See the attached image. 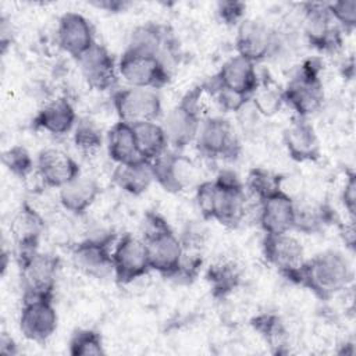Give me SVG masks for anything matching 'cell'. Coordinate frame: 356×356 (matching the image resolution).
<instances>
[{
	"mask_svg": "<svg viewBox=\"0 0 356 356\" xmlns=\"http://www.w3.org/2000/svg\"><path fill=\"white\" fill-rule=\"evenodd\" d=\"M263 254L277 271L286 280L295 282L306 261L302 242L291 232L264 235Z\"/></svg>",
	"mask_w": 356,
	"mask_h": 356,
	"instance_id": "15",
	"label": "cell"
},
{
	"mask_svg": "<svg viewBox=\"0 0 356 356\" xmlns=\"http://www.w3.org/2000/svg\"><path fill=\"white\" fill-rule=\"evenodd\" d=\"M3 164L14 175L25 178L32 171H35L36 160L31 156L26 147L21 145H14L3 152Z\"/></svg>",
	"mask_w": 356,
	"mask_h": 356,
	"instance_id": "37",
	"label": "cell"
},
{
	"mask_svg": "<svg viewBox=\"0 0 356 356\" xmlns=\"http://www.w3.org/2000/svg\"><path fill=\"white\" fill-rule=\"evenodd\" d=\"M0 352L3 355H15V353H18V349H17V345H15L14 339L11 337H8L6 332H3L1 338H0Z\"/></svg>",
	"mask_w": 356,
	"mask_h": 356,
	"instance_id": "42",
	"label": "cell"
},
{
	"mask_svg": "<svg viewBox=\"0 0 356 356\" xmlns=\"http://www.w3.org/2000/svg\"><path fill=\"white\" fill-rule=\"evenodd\" d=\"M236 54L257 64L278 51V32L259 18H245L236 28Z\"/></svg>",
	"mask_w": 356,
	"mask_h": 356,
	"instance_id": "10",
	"label": "cell"
},
{
	"mask_svg": "<svg viewBox=\"0 0 356 356\" xmlns=\"http://www.w3.org/2000/svg\"><path fill=\"white\" fill-rule=\"evenodd\" d=\"M19 278L24 289L22 298H50L57 282L58 259L39 249L17 256Z\"/></svg>",
	"mask_w": 356,
	"mask_h": 356,
	"instance_id": "5",
	"label": "cell"
},
{
	"mask_svg": "<svg viewBox=\"0 0 356 356\" xmlns=\"http://www.w3.org/2000/svg\"><path fill=\"white\" fill-rule=\"evenodd\" d=\"M241 274L232 261H218L210 266L207 271V281L216 296H225L231 293L239 284Z\"/></svg>",
	"mask_w": 356,
	"mask_h": 356,
	"instance_id": "32",
	"label": "cell"
},
{
	"mask_svg": "<svg viewBox=\"0 0 356 356\" xmlns=\"http://www.w3.org/2000/svg\"><path fill=\"white\" fill-rule=\"evenodd\" d=\"M250 102L253 104V108L259 114L264 117H271L277 114L284 106L282 89L271 81H260L250 97Z\"/></svg>",
	"mask_w": 356,
	"mask_h": 356,
	"instance_id": "33",
	"label": "cell"
},
{
	"mask_svg": "<svg viewBox=\"0 0 356 356\" xmlns=\"http://www.w3.org/2000/svg\"><path fill=\"white\" fill-rule=\"evenodd\" d=\"M330 14L342 32H352L356 26V1L341 0L328 4Z\"/></svg>",
	"mask_w": 356,
	"mask_h": 356,
	"instance_id": "38",
	"label": "cell"
},
{
	"mask_svg": "<svg viewBox=\"0 0 356 356\" xmlns=\"http://www.w3.org/2000/svg\"><path fill=\"white\" fill-rule=\"evenodd\" d=\"M81 75L86 85L99 92L113 89L118 82V60L99 43L76 58Z\"/></svg>",
	"mask_w": 356,
	"mask_h": 356,
	"instance_id": "16",
	"label": "cell"
},
{
	"mask_svg": "<svg viewBox=\"0 0 356 356\" xmlns=\"http://www.w3.org/2000/svg\"><path fill=\"white\" fill-rule=\"evenodd\" d=\"M259 224L264 235L291 232L295 225V200L284 189L260 200Z\"/></svg>",
	"mask_w": 356,
	"mask_h": 356,
	"instance_id": "20",
	"label": "cell"
},
{
	"mask_svg": "<svg viewBox=\"0 0 356 356\" xmlns=\"http://www.w3.org/2000/svg\"><path fill=\"white\" fill-rule=\"evenodd\" d=\"M36 175L47 188L60 189L81 174L78 163L67 152L56 147L40 150L35 165Z\"/></svg>",
	"mask_w": 356,
	"mask_h": 356,
	"instance_id": "19",
	"label": "cell"
},
{
	"mask_svg": "<svg viewBox=\"0 0 356 356\" xmlns=\"http://www.w3.org/2000/svg\"><path fill=\"white\" fill-rule=\"evenodd\" d=\"M118 75L128 86L156 90L170 79L165 61L161 57L139 54L129 50H124L118 58Z\"/></svg>",
	"mask_w": 356,
	"mask_h": 356,
	"instance_id": "9",
	"label": "cell"
},
{
	"mask_svg": "<svg viewBox=\"0 0 356 356\" xmlns=\"http://www.w3.org/2000/svg\"><path fill=\"white\" fill-rule=\"evenodd\" d=\"M132 127L139 152L145 160L153 161L168 152L170 145L161 124L157 121H147Z\"/></svg>",
	"mask_w": 356,
	"mask_h": 356,
	"instance_id": "30",
	"label": "cell"
},
{
	"mask_svg": "<svg viewBox=\"0 0 356 356\" xmlns=\"http://www.w3.org/2000/svg\"><path fill=\"white\" fill-rule=\"evenodd\" d=\"M113 106L120 121L136 125L147 121H157L163 106L156 89L128 86L113 93Z\"/></svg>",
	"mask_w": 356,
	"mask_h": 356,
	"instance_id": "8",
	"label": "cell"
},
{
	"mask_svg": "<svg viewBox=\"0 0 356 356\" xmlns=\"http://www.w3.org/2000/svg\"><path fill=\"white\" fill-rule=\"evenodd\" d=\"M78 122L74 106L70 100L58 97L47 102L35 115L33 127L51 135L72 132Z\"/></svg>",
	"mask_w": 356,
	"mask_h": 356,
	"instance_id": "23",
	"label": "cell"
},
{
	"mask_svg": "<svg viewBox=\"0 0 356 356\" xmlns=\"http://www.w3.org/2000/svg\"><path fill=\"white\" fill-rule=\"evenodd\" d=\"M100 195V185L97 181L82 172L72 181L58 189L60 204L70 213H85Z\"/></svg>",
	"mask_w": 356,
	"mask_h": 356,
	"instance_id": "24",
	"label": "cell"
},
{
	"mask_svg": "<svg viewBox=\"0 0 356 356\" xmlns=\"http://www.w3.org/2000/svg\"><path fill=\"white\" fill-rule=\"evenodd\" d=\"M320 72V61L317 58H309L282 89L284 104L295 111L299 118H309L323 106L324 89Z\"/></svg>",
	"mask_w": 356,
	"mask_h": 356,
	"instance_id": "3",
	"label": "cell"
},
{
	"mask_svg": "<svg viewBox=\"0 0 356 356\" xmlns=\"http://www.w3.org/2000/svg\"><path fill=\"white\" fill-rule=\"evenodd\" d=\"M171 39L167 33V29L157 24H143L136 26L128 39V44L125 50L139 53V54H147V56H156L163 57V54L170 49Z\"/></svg>",
	"mask_w": 356,
	"mask_h": 356,
	"instance_id": "27",
	"label": "cell"
},
{
	"mask_svg": "<svg viewBox=\"0 0 356 356\" xmlns=\"http://www.w3.org/2000/svg\"><path fill=\"white\" fill-rule=\"evenodd\" d=\"M341 200L348 216L353 221L356 214V175L353 171H349L346 175V179L341 192Z\"/></svg>",
	"mask_w": 356,
	"mask_h": 356,
	"instance_id": "40",
	"label": "cell"
},
{
	"mask_svg": "<svg viewBox=\"0 0 356 356\" xmlns=\"http://www.w3.org/2000/svg\"><path fill=\"white\" fill-rule=\"evenodd\" d=\"M253 328L259 332V335L275 350L281 352V348L286 345L288 330L282 318L275 313H261L253 317L252 320Z\"/></svg>",
	"mask_w": 356,
	"mask_h": 356,
	"instance_id": "31",
	"label": "cell"
},
{
	"mask_svg": "<svg viewBox=\"0 0 356 356\" xmlns=\"http://www.w3.org/2000/svg\"><path fill=\"white\" fill-rule=\"evenodd\" d=\"M96 7L107 10L110 13H120L124 11L129 4L125 1H118V0H103V1H96L93 3Z\"/></svg>",
	"mask_w": 356,
	"mask_h": 356,
	"instance_id": "41",
	"label": "cell"
},
{
	"mask_svg": "<svg viewBox=\"0 0 356 356\" xmlns=\"http://www.w3.org/2000/svg\"><path fill=\"white\" fill-rule=\"evenodd\" d=\"M143 241L150 268L165 277H177L184 259V245L167 221L157 213H147L143 221Z\"/></svg>",
	"mask_w": 356,
	"mask_h": 356,
	"instance_id": "2",
	"label": "cell"
},
{
	"mask_svg": "<svg viewBox=\"0 0 356 356\" xmlns=\"http://www.w3.org/2000/svg\"><path fill=\"white\" fill-rule=\"evenodd\" d=\"M353 281V267L339 250L328 249L303 263L295 284L313 292L318 299L328 300L345 291Z\"/></svg>",
	"mask_w": 356,
	"mask_h": 356,
	"instance_id": "1",
	"label": "cell"
},
{
	"mask_svg": "<svg viewBox=\"0 0 356 356\" xmlns=\"http://www.w3.org/2000/svg\"><path fill=\"white\" fill-rule=\"evenodd\" d=\"M245 188L260 202L282 191V177L266 168H253L246 178Z\"/></svg>",
	"mask_w": 356,
	"mask_h": 356,
	"instance_id": "34",
	"label": "cell"
},
{
	"mask_svg": "<svg viewBox=\"0 0 356 356\" xmlns=\"http://www.w3.org/2000/svg\"><path fill=\"white\" fill-rule=\"evenodd\" d=\"M57 44L74 58H79L96 42L92 24L78 13H65L60 17L56 29Z\"/></svg>",
	"mask_w": 356,
	"mask_h": 356,
	"instance_id": "18",
	"label": "cell"
},
{
	"mask_svg": "<svg viewBox=\"0 0 356 356\" xmlns=\"http://www.w3.org/2000/svg\"><path fill=\"white\" fill-rule=\"evenodd\" d=\"M154 182L164 191L179 193L196 188L202 181L200 171L195 161L177 152H165L159 159L150 161Z\"/></svg>",
	"mask_w": 356,
	"mask_h": 356,
	"instance_id": "11",
	"label": "cell"
},
{
	"mask_svg": "<svg viewBox=\"0 0 356 356\" xmlns=\"http://www.w3.org/2000/svg\"><path fill=\"white\" fill-rule=\"evenodd\" d=\"M19 331L31 342H46L57 330L58 316L50 298H22Z\"/></svg>",
	"mask_w": 356,
	"mask_h": 356,
	"instance_id": "14",
	"label": "cell"
},
{
	"mask_svg": "<svg viewBox=\"0 0 356 356\" xmlns=\"http://www.w3.org/2000/svg\"><path fill=\"white\" fill-rule=\"evenodd\" d=\"M106 146L110 159L117 164H131L145 160L139 152L134 127L118 121L106 134Z\"/></svg>",
	"mask_w": 356,
	"mask_h": 356,
	"instance_id": "26",
	"label": "cell"
},
{
	"mask_svg": "<svg viewBox=\"0 0 356 356\" xmlns=\"http://www.w3.org/2000/svg\"><path fill=\"white\" fill-rule=\"evenodd\" d=\"M111 253L114 277L121 284H129L152 270L143 238L125 234L113 245Z\"/></svg>",
	"mask_w": 356,
	"mask_h": 356,
	"instance_id": "12",
	"label": "cell"
},
{
	"mask_svg": "<svg viewBox=\"0 0 356 356\" xmlns=\"http://www.w3.org/2000/svg\"><path fill=\"white\" fill-rule=\"evenodd\" d=\"M216 199L211 220L225 227H236L246 214L245 184L232 170H221L216 179Z\"/></svg>",
	"mask_w": 356,
	"mask_h": 356,
	"instance_id": "7",
	"label": "cell"
},
{
	"mask_svg": "<svg viewBox=\"0 0 356 356\" xmlns=\"http://www.w3.org/2000/svg\"><path fill=\"white\" fill-rule=\"evenodd\" d=\"M43 227L44 222L33 207L29 204L21 206L11 224V232L17 245V254L39 249V239L43 232Z\"/></svg>",
	"mask_w": 356,
	"mask_h": 356,
	"instance_id": "25",
	"label": "cell"
},
{
	"mask_svg": "<svg viewBox=\"0 0 356 356\" xmlns=\"http://www.w3.org/2000/svg\"><path fill=\"white\" fill-rule=\"evenodd\" d=\"M203 92V86L189 90L181 102L165 114L161 122L168 145L175 150H182L195 143L203 120L200 113V96Z\"/></svg>",
	"mask_w": 356,
	"mask_h": 356,
	"instance_id": "4",
	"label": "cell"
},
{
	"mask_svg": "<svg viewBox=\"0 0 356 356\" xmlns=\"http://www.w3.org/2000/svg\"><path fill=\"white\" fill-rule=\"evenodd\" d=\"M216 11L222 24L238 26L245 19L246 4L241 1H220Z\"/></svg>",
	"mask_w": 356,
	"mask_h": 356,
	"instance_id": "39",
	"label": "cell"
},
{
	"mask_svg": "<svg viewBox=\"0 0 356 356\" xmlns=\"http://www.w3.org/2000/svg\"><path fill=\"white\" fill-rule=\"evenodd\" d=\"M303 33L320 51H337L342 46V31L332 19L328 4H303Z\"/></svg>",
	"mask_w": 356,
	"mask_h": 356,
	"instance_id": "13",
	"label": "cell"
},
{
	"mask_svg": "<svg viewBox=\"0 0 356 356\" xmlns=\"http://www.w3.org/2000/svg\"><path fill=\"white\" fill-rule=\"evenodd\" d=\"M74 145L83 154L96 153L103 145V134L102 129L89 118L78 120L74 131H72Z\"/></svg>",
	"mask_w": 356,
	"mask_h": 356,
	"instance_id": "35",
	"label": "cell"
},
{
	"mask_svg": "<svg viewBox=\"0 0 356 356\" xmlns=\"http://www.w3.org/2000/svg\"><path fill=\"white\" fill-rule=\"evenodd\" d=\"M68 352L72 356H99L104 355L102 335L90 328L76 330L68 342Z\"/></svg>",
	"mask_w": 356,
	"mask_h": 356,
	"instance_id": "36",
	"label": "cell"
},
{
	"mask_svg": "<svg viewBox=\"0 0 356 356\" xmlns=\"http://www.w3.org/2000/svg\"><path fill=\"white\" fill-rule=\"evenodd\" d=\"M113 181L124 192L139 196L154 182L152 163L142 160L131 164H117L113 171Z\"/></svg>",
	"mask_w": 356,
	"mask_h": 356,
	"instance_id": "28",
	"label": "cell"
},
{
	"mask_svg": "<svg viewBox=\"0 0 356 356\" xmlns=\"http://www.w3.org/2000/svg\"><path fill=\"white\" fill-rule=\"evenodd\" d=\"M284 146L289 157L299 163L316 161L320 157V140L314 127L307 118H296L282 135Z\"/></svg>",
	"mask_w": 356,
	"mask_h": 356,
	"instance_id": "22",
	"label": "cell"
},
{
	"mask_svg": "<svg viewBox=\"0 0 356 356\" xmlns=\"http://www.w3.org/2000/svg\"><path fill=\"white\" fill-rule=\"evenodd\" d=\"M211 81L217 86L242 95L248 99L252 97L260 82L256 64L238 54L228 58Z\"/></svg>",
	"mask_w": 356,
	"mask_h": 356,
	"instance_id": "21",
	"label": "cell"
},
{
	"mask_svg": "<svg viewBox=\"0 0 356 356\" xmlns=\"http://www.w3.org/2000/svg\"><path fill=\"white\" fill-rule=\"evenodd\" d=\"M334 218L332 210L324 204L314 200H295V225L305 234H313L321 231Z\"/></svg>",
	"mask_w": 356,
	"mask_h": 356,
	"instance_id": "29",
	"label": "cell"
},
{
	"mask_svg": "<svg viewBox=\"0 0 356 356\" xmlns=\"http://www.w3.org/2000/svg\"><path fill=\"white\" fill-rule=\"evenodd\" d=\"M195 145L199 153L213 160H235L241 153V140L234 125L217 115L202 120Z\"/></svg>",
	"mask_w": 356,
	"mask_h": 356,
	"instance_id": "6",
	"label": "cell"
},
{
	"mask_svg": "<svg viewBox=\"0 0 356 356\" xmlns=\"http://www.w3.org/2000/svg\"><path fill=\"white\" fill-rule=\"evenodd\" d=\"M108 236L88 238L76 243L72 249L74 266L83 274L93 278H107L114 275L113 249Z\"/></svg>",
	"mask_w": 356,
	"mask_h": 356,
	"instance_id": "17",
	"label": "cell"
}]
</instances>
